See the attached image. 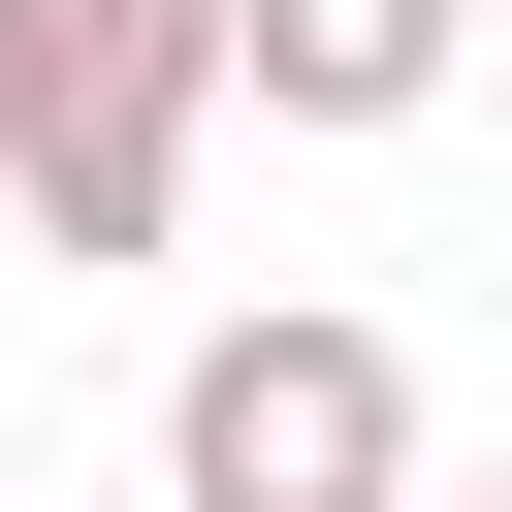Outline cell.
I'll return each mask as SVG.
<instances>
[{
    "label": "cell",
    "mask_w": 512,
    "mask_h": 512,
    "mask_svg": "<svg viewBox=\"0 0 512 512\" xmlns=\"http://www.w3.org/2000/svg\"><path fill=\"white\" fill-rule=\"evenodd\" d=\"M0 256H32V224H0Z\"/></svg>",
    "instance_id": "obj_5"
},
{
    "label": "cell",
    "mask_w": 512,
    "mask_h": 512,
    "mask_svg": "<svg viewBox=\"0 0 512 512\" xmlns=\"http://www.w3.org/2000/svg\"><path fill=\"white\" fill-rule=\"evenodd\" d=\"M224 128V0H0V224L32 256H160Z\"/></svg>",
    "instance_id": "obj_1"
},
{
    "label": "cell",
    "mask_w": 512,
    "mask_h": 512,
    "mask_svg": "<svg viewBox=\"0 0 512 512\" xmlns=\"http://www.w3.org/2000/svg\"><path fill=\"white\" fill-rule=\"evenodd\" d=\"M160 480H192V512H416V352L320 320V288H256V320H192Z\"/></svg>",
    "instance_id": "obj_2"
},
{
    "label": "cell",
    "mask_w": 512,
    "mask_h": 512,
    "mask_svg": "<svg viewBox=\"0 0 512 512\" xmlns=\"http://www.w3.org/2000/svg\"><path fill=\"white\" fill-rule=\"evenodd\" d=\"M416 512H512V480H416Z\"/></svg>",
    "instance_id": "obj_4"
},
{
    "label": "cell",
    "mask_w": 512,
    "mask_h": 512,
    "mask_svg": "<svg viewBox=\"0 0 512 512\" xmlns=\"http://www.w3.org/2000/svg\"><path fill=\"white\" fill-rule=\"evenodd\" d=\"M448 64H480V0H224V96L256 128H416Z\"/></svg>",
    "instance_id": "obj_3"
}]
</instances>
